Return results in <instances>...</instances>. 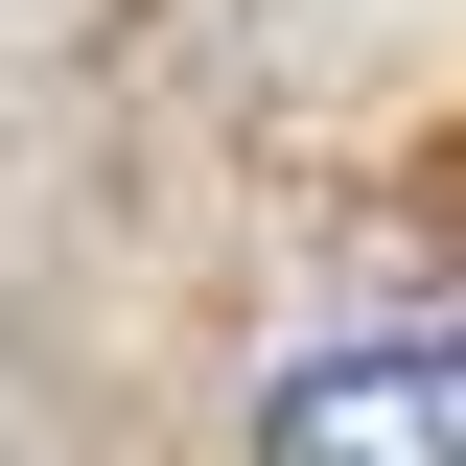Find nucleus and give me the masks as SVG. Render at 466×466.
Masks as SVG:
<instances>
[{
    "label": "nucleus",
    "mask_w": 466,
    "mask_h": 466,
    "mask_svg": "<svg viewBox=\"0 0 466 466\" xmlns=\"http://www.w3.org/2000/svg\"><path fill=\"white\" fill-rule=\"evenodd\" d=\"M257 466H466V327H350L257 397Z\"/></svg>",
    "instance_id": "nucleus-1"
}]
</instances>
